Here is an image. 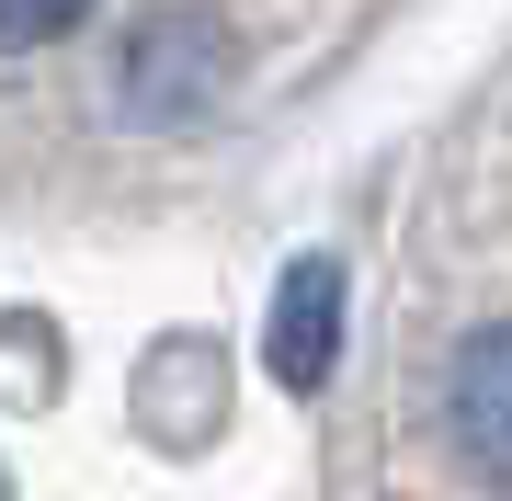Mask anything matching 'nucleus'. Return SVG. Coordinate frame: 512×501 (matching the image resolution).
Instances as JSON below:
<instances>
[{
    "instance_id": "obj_1",
    "label": "nucleus",
    "mask_w": 512,
    "mask_h": 501,
    "mask_svg": "<svg viewBox=\"0 0 512 501\" xmlns=\"http://www.w3.org/2000/svg\"><path fill=\"white\" fill-rule=\"evenodd\" d=\"M444 422H456L467 456L512 467V331H478L456 365H444Z\"/></svg>"
},
{
    "instance_id": "obj_2",
    "label": "nucleus",
    "mask_w": 512,
    "mask_h": 501,
    "mask_svg": "<svg viewBox=\"0 0 512 501\" xmlns=\"http://www.w3.org/2000/svg\"><path fill=\"white\" fill-rule=\"evenodd\" d=\"M330 353H342V274L330 262H296L285 297H274V376L285 388H319Z\"/></svg>"
},
{
    "instance_id": "obj_3",
    "label": "nucleus",
    "mask_w": 512,
    "mask_h": 501,
    "mask_svg": "<svg viewBox=\"0 0 512 501\" xmlns=\"http://www.w3.org/2000/svg\"><path fill=\"white\" fill-rule=\"evenodd\" d=\"M92 23V0H0V57H35L57 35H80Z\"/></svg>"
}]
</instances>
